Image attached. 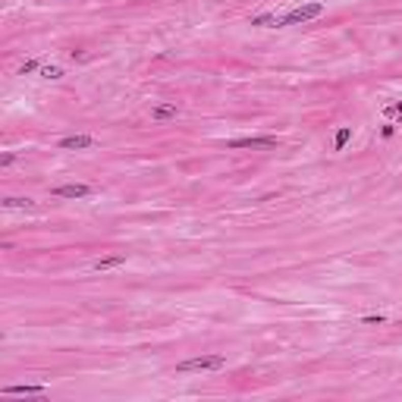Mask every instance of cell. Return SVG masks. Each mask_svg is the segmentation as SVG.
Here are the masks:
<instances>
[{
  "mask_svg": "<svg viewBox=\"0 0 402 402\" xmlns=\"http://www.w3.org/2000/svg\"><path fill=\"white\" fill-rule=\"evenodd\" d=\"M223 364H226L223 355H198V358L179 361V364H176V371H179V374H192V371H220Z\"/></svg>",
  "mask_w": 402,
  "mask_h": 402,
  "instance_id": "obj_1",
  "label": "cell"
},
{
  "mask_svg": "<svg viewBox=\"0 0 402 402\" xmlns=\"http://www.w3.org/2000/svg\"><path fill=\"white\" fill-rule=\"evenodd\" d=\"M321 13H324V4H305V7H299V10L286 13L283 19H280V25H299V22L314 19V16H321Z\"/></svg>",
  "mask_w": 402,
  "mask_h": 402,
  "instance_id": "obj_2",
  "label": "cell"
},
{
  "mask_svg": "<svg viewBox=\"0 0 402 402\" xmlns=\"http://www.w3.org/2000/svg\"><path fill=\"white\" fill-rule=\"evenodd\" d=\"M226 148L239 151V148H277V138L273 135H248V138H233Z\"/></svg>",
  "mask_w": 402,
  "mask_h": 402,
  "instance_id": "obj_3",
  "label": "cell"
},
{
  "mask_svg": "<svg viewBox=\"0 0 402 402\" xmlns=\"http://www.w3.org/2000/svg\"><path fill=\"white\" fill-rule=\"evenodd\" d=\"M53 195H57V198H88L91 186H85V182H66V186L53 189Z\"/></svg>",
  "mask_w": 402,
  "mask_h": 402,
  "instance_id": "obj_4",
  "label": "cell"
},
{
  "mask_svg": "<svg viewBox=\"0 0 402 402\" xmlns=\"http://www.w3.org/2000/svg\"><path fill=\"white\" fill-rule=\"evenodd\" d=\"M91 145H95V138H91V135H66L60 141V148L63 151H82V148H91Z\"/></svg>",
  "mask_w": 402,
  "mask_h": 402,
  "instance_id": "obj_5",
  "label": "cell"
},
{
  "mask_svg": "<svg viewBox=\"0 0 402 402\" xmlns=\"http://www.w3.org/2000/svg\"><path fill=\"white\" fill-rule=\"evenodd\" d=\"M176 117H179V107H176V104H154V107H151V120H157V123L176 120Z\"/></svg>",
  "mask_w": 402,
  "mask_h": 402,
  "instance_id": "obj_6",
  "label": "cell"
},
{
  "mask_svg": "<svg viewBox=\"0 0 402 402\" xmlns=\"http://www.w3.org/2000/svg\"><path fill=\"white\" fill-rule=\"evenodd\" d=\"M126 264V258H123V254H110V258H98L95 264H91V267H95L98 273H104V270H113V267H123Z\"/></svg>",
  "mask_w": 402,
  "mask_h": 402,
  "instance_id": "obj_7",
  "label": "cell"
},
{
  "mask_svg": "<svg viewBox=\"0 0 402 402\" xmlns=\"http://www.w3.org/2000/svg\"><path fill=\"white\" fill-rule=\"evenodd\" d=\"M4 393L7 396H38V393H44V387L41 383H25V387H7Z\"/></svg>",
  "mask_w": 402,
  "mask_h": 402,
  "instance_id": "obj_8",
  "label": "cell"
},
{
  "mask_svg": "<svg viewBox=\"0 0 402 402\" xmlns=\"http://www.w3.org/2000/svg\"><path fill=\"white\" fill-rule=\"evenodd\" d=\"M4 208H7V211H16V208L32 211V208H35V201H32V198H4Z\"/></svg>",
  "mask_w": 402,
  "mask_h": 402,
  "instance_id": "obj_9",
  "label": "cell"
},
{
  "mask_svg": "<svg viewBox=\"0 0 402 402\" xmlns=\"http://www.w3.org/2000/svg\"><path fill=\"white\" fill-rule=\"evenodd\" d=\"M383 117L402 123V101H399V104H387V107H383Z\"/></svg>",
  "mask_w": 402,
  "mask_h": 402,
  "instance_id": "obj_10",
  "label": "cell"
},
{
  "mask_svg": "<svg viewBox=\"0 0 402 402\" xmlns=\"http://www.w3.org/2000/svg\"><path fill=\"white\" fill-rule=\"evenodd\" d=\"M251 25L270 28V25H280V19H277V16H270V13H264V16H254V19H251Z\"/></svg>",
  "mask_w": 402,
  "mask_h": 402,
  "instance_id": "obj_11",
  "label": "cell"
},
{
  "mask_svg": "<svg viewBox=\"0 0 402 402\" xmlns=\"http://www.w3.org/2000/svg\"><path fill=\"white\" fill-rule=\"evenodd\" d=\"M349 135H352V129H349V126H342V129L336 132V138H333V148L342 151V148H346V141H349Z\"/></svg>",
  "mask_w": 402,
  "mask_h": 402,
  "instance_id": "obj_12",
  "label": "cell"
},
{
  "mask_svg": "<svg viewBox=\"0 0 402 402\" xmlns=\"http://www.w3.org/2000/svg\"><path fill=\"white\" fill-rule=\"evenodd\" d=\"M41 79L57 82V79H63V69H60V66H41Z\"/></svg>",
  "mask_w": 402,
  "mask_h": 402,
  "instance_id": "obj_13",
  "label": "cell"
},
{
  "mask_svg": "<svg viewBox=\"0 0 402 402\" xmlns=\"http://www.w3.org/2000/svg\"><path fill=\"white\" fill-rule=\"evenodd\" d=\"M35 69H41V63H38V60H25V63L19 66V76H28V72H35Z\"/></svg>",
  "mask_w": 402,
  "mask_h": 402,
  "instance_id": "obj_14",
  "label": "cell"
},
{
  "mask_svg": "<svg viewBox=\"0 0 402 402\" xmlns=\"http://www.w3.org/2000/svg\"><path fill=\"white\" fill-rule=\"evenodd\" d=\"M383 321H387L383 314H368V318H364V324H383Z\"/></svg>",
  "mask_w": 402,
  "mask_h": 402,
  "instance_id": "obj_15",
  "label": "cell"
},
{
  "mask_svg": "<svg viewBox=\"0 0 402 402\" xmlns=\"http://www.w3.org/2000/svg\"><path fill=\"white\" fill-rule=\"evenodd\" d=\"M13 160H16V154H10V151H7L4 157H0V167H10V163H13Z\"/></svg>",
  "mask_w": 402,
  "mask_h": 402,
  "instance_id": "obj_16",
  "label": "cell"
}]
</instances>
